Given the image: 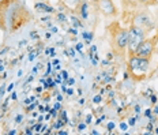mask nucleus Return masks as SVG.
Segmentation results:
<instances>
[{
    "label": "nucleus",
    "instance_id": "31",
    "mask_svg": "<svg viewBox=\"0 0 158 135\" xmlns=\"http://www.w3.org/2000/svg\"><path fill=\"white\" fill-rule=\"evenodd\" d=\"M120 127H121V130H123V131H126V128H127V124H123V123H121V124H120Z\"/></svg>",
    "mask_w": 158,
    "mask_h": 135
},
{
    "label": "nucleus",
    "instance_id": "10",
    "mask_svg": "<svg viewBox=\"0 0 158 135\" xmlns=\"http://www.w3.org/2000/svg\"><path fill=\"white\" fill-rule=\"evenodd\" d=\"M83 2V0H63V4L67 8L72 10V11H77V8L79 7V4Z\"/></svg>",
    "mask_w": 158,
    "mask_h": 135
},
{
    "label": "nucleus",
    "instance_id": "39",
    "mask_svg": "<svg viewBox=\"0 0 158 135\" xmlns=\"http://www.w3.org/2000/svg\"><path fill=\"white\" fill-rule=\"evenodd\" d=\"M79 103H81L82 105H83V104H85V98H81V100H79Z\"/></svg>",
    "mask_w": 158,
    "mask_h": 135
},
{
    "label": "nucleus",
    "instance_id": "35",
    "mask_svg": "<svg viewBox=\"0 0 158 135\" xmlns=\"http://www.w3.org/2000/svg\"><path fill=\"white\" fill-rule=\"evenodd\" d=\"M8 134H10V135H12V134H18V133H16L15 130H11V131H8Z\"/></svg>",
    "mask_w": 158,
    "mask_h": 135
},
{
    "label": "nucleus",
    "instance_id": "41",
    "mask_svg": "<svg viewBox=\"0 0 158 135\" xmlns=\"http://www.w3.org/2000/svg\"><path fill=\"white\" fill-rule=\"evenodd\" d=\"M154 133H156V134H158V126L156 127V131H154Z\"/></svg>",
    "mask_w": 158,
    "mask_h": 135
},
{
    "label": "nucleus",
    "instance_id": "12",
    "mask_svg": "<svg viewBox=\"0 0 158 135\" xmlns=\"http://www.w3.org/2000/svg\"><path fill=\"white\" fill-rule=\"evenodd\" d=\"M56 19H57L59 22H61V23H64V22L67 21V15H65L64 12H57V14H56Z\"/></svg>",
    "mask_w": 158,
    "mask_h": 135
},
{
    "label": "nucleus",
    "instance_id": "14",
    "mask_svg": "<svg viewBox=\"0 0 158 135\" xmlns=\"http://www.w3.org/2000/svg\"><path fill=\"white\" fill-rule=\"evenodd\" d=\"M35 107H37V103H33L31 105H29V107L26 108V112H27V113H29V112H31L33 109H35Z\"/></svg>",
    "mask_w": 158,
    "mask_h": 135
},
{
    "label": "nucleus",
    "instance_id": "38",
    "mask_svg": "<svg viewBox=\"0 0 158 135\" xmlns=\"http://www.w3.org/2000/svg\"><path fill=\"white\" fill-rule=\"evenodd\" d=\"M91 134H93V135H97L98 131H97V130H93V131H91Z\"/></svg>",
    "mask_w": 158,
    "mask_h": 135
},
{
    "label": "nucleus",
    "instance_id": "37",
    "mask_svg": "<svg viewBox=\"0 0 158 135\" xmlns=\"http://www.w3.org/2000/svg\"><path fill=\"white\" fill-rule=\"evenodd\" d=\"M11 98H12V100H16V94L12 93V94H11Z\"/></svg>",
    "mask_w": 158,
    "mask_h": 135
},
{
    "label": "nucleus",
    "instance_id": "30",
    "mask_svg": "<svg viewBox=\"0 0 158 135\" xmlns=\"http://www.w3.org/2000/svg\"><path fill=\"white\" fill-rule=\"evenodd\" d=\"M65 91H67V94H70V95L74 94V90H72V89H68V90H65Z\"/></svg>",
    "mask_w": 158,
    "mask_h": 135
},
{
    "label": "nucleus",
    "instance_id": "18",
    "mask_svg": "<svg viewBox=\"0 0 158 135\" xmlns=\"http://www.w3.org/2000/svg\"><path fill=\"white\" fill-rule=\"evenodd\" d=\"M150 100H151V103H153V104H157V101H158V97H157V95L156 94H151L150 95Z\"/></svg>",
    "mask_w": 158,
    "mask_h": 135
},
{
    "label": "nucleus",
    "instance_id": "1",
    "mask_svg": "<svg viewBox=\"0 0 158 135\" xmlns=\"http://www.w3.org/2000/svg\"><path fill=\"white\" fill-rule=\"evenodd\" d=\"M31 12L21 0H0V29L15 33L31 21Z\"/></svg>",
    "mask_w": 158,
    "mask_h": 135
},
{
    "label": "nucleus",
    "instance_id": "25",
    "mask_svg": "<svg viewBox=\"0 0 158 135\" xmlns=\"http://www.w3.org/2000/svg\"><path fill=\"white\" fill-rule=\"evenodd\" d=\"M114 128V123H109L108 124V131H112Z\"/></svg>",
    "mask_w": 158,
    "mask_h": 135
},
{
    "label": "nucleus",
    "instance_id": "11",
    "mask_svg": "<svg viewBox=\"0 0 158 135\" xmlns=\"http://www.w3.org/2000/svg\"><path fill=\"white\" fill-rule=\"evenodd\" d=\"M136 2L139 3V4H142V6H146V7L157 4V0H136Z\"/></svg>",
    "mask_w": 158,
    "mask_h": 135
},
{
    "label": "nucleus",
    "instance_id": "23",
    "mask_svg": "<svg viewBox=\"0 0 158 135\" xmlns=\"http://www.w3.org/2000/svg\"><path fill=\"white\" fill-rule=\"evenodd\" d=\"M31 130H33V128L27 127V128H25V133H26V134H29V135H31V134H33V131H31Z\"/></svg>",
    "mask_w": 158,
    "mask_h": 135
},
{
    "label": "nucleus",
    "instance_id": "33",
    "mask_svg": "<svg viewBox=\"0 0 158 135\" xmlns=\"http://www.w3.org/2000/svg\"><path fill=\"white\" fill-rule=\"evenodd\" d=\"M140 111V107L139 105H135V112H139Z\"/></svg>",
    "mask_w": 158,
    "mask_h": 135
},
{
    "label": "nucleus",
    "instance_id": "4",
    "mask_svg": "<svg viewBox=\"0 0 158 135\" xmlns=\"http://www.w3.org/2000/svg\"><path fill=\"white\" fill-rule=\"evenodd\" d=\"M146 34L147 32H144L143 29L138 27V26H131L130 29H128V56L130 55H134L135 49L138 48V45L142 42L144 38H146Z\"/></svg>",
    "mask_w": 158,
    "mask_h": 135
},
{
    "label": "nucleus",
    "instance_id": "22",
    "mask_svg": "<svg viewBox=\"0 0 158 135\" xmlns=\"http://www.w3.org/2000/svg\"><path fill=\"white\" fill-rule=\"evenodd\" d=\"M22 119H23V116H22V115H18V116H16V119H15V123H21Z\"/></svg>",
    "mask_w": 158,
    "mask_h": 135
},
{
    "label": "nucleus",
    "instance_id": "24",
    "mask_svg": "<svg viewBox=\"0 0 158 135\" xmlns=\"http://www.w3.org/2000/svg\"><path fill=\"white\" fill-rule=\"evenodd\" d=\"M94 103H95V104L101 103V95H95V98H94Z\"/></svg>",
    "mask_w": 158,
    "mask_h": 135
},
{
    "label": "nucleus",
    "instance_id": "42",
    "mask_svg": "<svg viewBox=\"0 0 158 135\" xmlns=\"http://www.w3.org/2000/svg\"><path fill=\"white\" fill-rule=\"evenodd\" d=\"M41 2H45V0H41Z\"/></svg>",
    "mask_w": 158,
    "mask_h": 135
},
{
    "label": "nucleus",
    "instance_id": "40",
    "mask_svg": "<svg viewBox=\"0 0 158 135\" xmlns=\"http://www.w3.org/2000/svg\"><path fill=\"white\" fill-rule=\"evenodd\" d=\"M12 86H14V83H11V85H10V86H8L7 89H8V90H12Z\"/></svg>",
    "mask_w": 158,
    "mask_h": 135
},
{
    "label": "nucleus",
    "instance_id": "29",
    "mask_svg": "<svg viewBox=\"0 0 158 135\" xmlns=\"http://www.w3.org/2000/svg\"><path fill=\"white\" fill-rule=\"evenodd\" d=\"M135 121H136V119H135V117H131V119H130V126L135 124Z\"/></svg>",
    "mask_w": 158,
    "mask_h": 135
},
{
    "label": "nucleus",
    "instance_id": "17",
    "mask_svg": "<svg viewBox=\"0 0 158 135\" xmlns=\"http://www.w3.org/2000/svg\"><path fill=\"white\" fill-rule=\"evenodd\" d=\"M91 121H93V115H87V116H86V120H85V123H86V124H90Z\"/></svg>",
    "mask_w": 158,
    "mask_h": 135
},
{
    "label": "nucleus",
    "instance_id": "2",
    "mask_svg": "<svg viewBox=\"0 0 158 135\" xmlns=\"http://www.w3.org/2000/svg\"><path fill=\"white\" fill-rule=\"evenodd\" d=\"M127 68L130 78L134 82H140L146 79L150 70V59L139 57L136 55H130L127 61Z\"/></svg>",
    "mask_w": 158,
    "mask_h": 135
},
{
    "label": "nucleus",
    "instance_id": "19",
    "mask_svg": "<svg viewBox=\"0 0 158 135\" xmlns=\"http://www.w3.org/2000/svg\"><path fill=\"white\" fill-rule=\"evenodd\" d=\"M60 75L63 77V79H64V81H67V79H68V72H67V71H61V74H60Z\"/></svg>",
    "mask_w": 158,
    "mask_h": 135
},
{
    "label": "nucleus",
    "instance_id": "16",
    "mask_svg": "<svg viewBox=\"0 0 158 135\" xmlns=\"http://www.w3.org/2000/svg\"><path fill=\"white\" fill-rule=\"evenodd\" d=\"M151 113H153L156 117H158V104H156V107L151 109Z\"/></svg>",
    "mask_w": 158,
    "mask_h": 135
},
{
    "label": "nucleus",
    "instance_id": "6",
    "mask_svg": "<svg viewBox=\"0 0 158 135\" xmlns=\"http://www.w3.org/2000/svg\"><path fill=\"white\" fill-rule=\"evenodd\" d=\"M156 44H157V37L153 36V37H149V38H144V40L138 45V48L135 49L134 55L139 56V57H144V59H150L153 56V52H154V48H156Z\"/></svg>",
    "mask_w": 158,
    "mask_h": 135
},
{
    "label": "nucleus",
    "instance_id": "7",
    "mask_svg": "<svg viewBox=\"0 0 158 135\" xmlns=\"http://www.w3.org/2000/svg\"><path fill=\"white\" fill-rule=\"evenodd\" d=\"M97 6H98L100 12L106 16V18H114V16H117V14H118L113 0H100Z\"/></svg>",
    "mask_w": 158,
    "mask_h": 135
},
{
    "label": "nucleus",
    "instance_id": "20",
    "mask_svg": "<svg viewBox=\"0 0 158 135\" xmlns=\"http://www.w3.org/2000/svg\"><path fill=\"white\" fill-rule=\"evenodd\" d=\"M147 130H149L150 133H153V130H154V123H151V121H150V123L147 124Z\"/></svg>",
    "mask_w": 158,
    "mask_h": 135
},
{
    "label": "nucleus",
    "instance_id": "8",
    "mask_svg": "<svg viewBox=\"0 0 158 135\" xmlns=\"http://www.w3.org/2000/svg\"><path fill=\"white\" fill-rule=\"evenodd\" d=\"M34 10L38 12H49V14H52V12H55V8L52 7V6L47 4L45 2H38L34 4Z\"/></svg>",
    "mask_w": 158,
    "mask_h": 135
},
{
    "label": "nucleus",
    "instance_id": "32",
    "mask_svg": "<svg viewBox=\"0 0 158 135\" xmlns=\"http://www.w3.org/2000/svg\"><path fill=\"white\" fill-rule=\"evenodd\" d=\"M35 91L37 93H42V87H35Z\"/></svg>",
    "mask_w": 158,
    "mask_h": 135
},
{
    "label": "nucleus",
    "instance_id": "3",
    "mask_svg": "<svg viewBox=\"0 0 158 135\" xmlns=\"http://www.w3.org/2000/svg\"><path fill=\"white\" fill-rule=\"evenodd\" d=\"M112 34V48L116 55L126 56L128 48V29L117 27L110 32Z\"/></svg>",
    "mask_w": 158,
    "mask_h": 135
},
{
    "label": "nucleus",
    "instance_id": "27",
    "mask_svg": "<svg viewBox=\"0 0 158 135\" xmlns=\"http://www.w3.org/2000/svg\"><path fill=\"white\" fill-rule=\"evenodd\" d=\"M74 83H75V79H74V78H70V79H68V85H70V86H72Z\"/></svg>",
    "mask_w": 158,
    "mask_h": 135
},
{
    "label": "nucleus",
    "instance_id": "21",
    "mask_svg": "<svg viewBox=\"0 0 158 135\" xmlns=\"http://www.w3.org/2000/svg\"><path fill=\"white\" fill-rule=\"evenodd\" d=\"M53 108H55L56 111H60V109H61V104H60V101H59V103H56Z\"/></svg>",
    "mask_w": 158,
    "mask_h": 135
},
{
    "label": "nucleus",
    "instance_id": "15",
    "mask_svg": "<svg viewBox=\"0 0 158 135\" xmlns=\"http://www.w3.org/2000/svg\"><path fill=\"white\" fill-rule=\"evenodd\" d=\"M86 126H87V124L86 123H78V131H83L85 130V128H86Z\"/></svg>",
    "mask_w": 158,
    "mask_h": 135
},
{
    "label": "nucleus",
    "instance_id": "26",
    "mask_svg": "<svg viewBox=\"0 0 158 135\" xmlns=\"http://www.w3.org/2000/svg\"><path fill=\"white\" fill-rule=\"evenodd\" d=\"M144 115H146L147 117H150L151 116V109H146V111H144Z\"/></svg>",
    "mask_w": 158,
    "mask_h": 135
},
{
    "label": "nucleus",
    "instance_id": "28",
    "mask_svg": "<svg viewBox=\"0 0 158 135\" xmlns=\"http://www.w3.org/2000/svg\"><path fill=\"white\" fill-rule=\"evenodd\" d=\"M56 134H57V135H68L67 131H57Z\"/></svg>",
    "mask_w": 158,
    "mask_h": 135
},
{
    "label": "nucleus",
    "instance_id": "36",
    "mask_svg": "<svg viewBox=\"0 0 158 135\" xmlns=\"http://www.w3.org/2000/svg\"><path fill=\"white\" fill-rule=\"evenodd\" d=\"M61 100H63V95L59 94V95H57V101H61Z\"/></svg>",
    "mask_w": 158,
    "mask_h": 135
},
{
    "label": "nucleus",
    "instance_id": "5",
    "mask_svg": "<svg viewBox=\"0 0 158 135\" xmlns=\"http://www.w3.org/2000/svg\"><path fill=\"white\" fill-rule=\"evenodd\" d=\"M132 25L134 26H138V27H140V29H143V30L147 32V33L156 27L154 18L147 11H139V12H136V14L134 15V18H132Z\"/></svg>",
    "mask_w": 158,
    "mask_h": 135
},
{
    "label": "nucleus",
    "instance_id": "34",
    "mask_svg": "<svg viewBox=\"0 0 158 135\" xmlns=\"http://www.w3.org/2000/svg\"><path fill=\"white\" fill-rule=\"evenodd\" d=\"M98 2L100 0H90V3H93V4H98Z\"/></svg>",
    "mask_w": 158,
    "mask_h": 135
},
{
    "label": "nucleus",
    "instance_id": "9",
    "mask_svg": "<svg viewBox=\"0 0 158 135\" xmlns=\"http://www.w3.org/2000/svg\"><path fill=\"white\" fill-rule=\"evenodd\" d=\"M77 12L79 14V18L81 19H87L89 16V3L86 0H83V2L79 4V7L77 8Z\"/></svg>",
    "mask_w": 158,
    "mask_h": 135
},
{
    "label": "nucleus",
    "instance_id": "13",
    "mask_svg": "<svg viewBox=\"0 0 158 135\" xmlns=\"http://www.w3.org/2000/svg\"><path fill=\"white\" fill-rule=\"evenodd\" d=\"M72 25L75 26V27H82V22H81V18H77V16H72Z\"/></svg>",
    "mask_w": 158,
    "mask_h": 135
}]
</instances>
